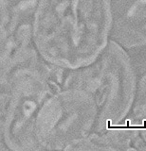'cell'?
<instances>
[{
	"instance_id": "cell-4",
	"label": "cell",
	"mask_w": 146,
	"mask_h": 151,
	"mask_svg": "<svg viewBox=\"0 0 146 151\" xmlns=\"http://www.w3.org/2000/svg\"><path fill=\"white\" fill-rule=\"evenodd\" d=\"M97 107L84 91L65 88L45 100L38 111L34 138L38 145L71 149L96 131Z\"/></svg>"
},
{
	"instance_id": "cell-6",
	"label": "cell",
	"mask_w": 146,
	"mask_h": 151,
	"mask_svg": "<svg viewBox=\"0 0 146 151\" xmlns=\"http://www.w3.org/2000/svg\"><path fill=\"white\" fill-rule=\"evenodd\" d=\"M128 126L132 129L146 127V71L137 80L134 102L129 113Z\"/></svg>"
},
{
	"instance_id": "cell-5",
	"label": "cell",
	"mask_w": 146,
	"mask_h": 151,
	"mask_svg": "<svg viewBox=\"0 0 146 151\" xmlns=\"http://www.w3.org/2000/svg\"><path fill=\"white\" fill-rule=\"evenodd\" d=\"M110 40L125 50L146 45V0H109Z\"/></svg>"
},
{
	"instance_id": "cell-1",
	"label": "cell",
	"mask_w": 146,
	"mask_h": 151,
	"mask_svg": "<svg viewBox=\"0 0 146 151\" xmlns=\"http://www.w3.org/2000/svg\"><path fill=\"white\" fill-rule=\"evenodd\" d=\"M109 0H36L31 37L46 63L65 71L90 64L110 42Z\"/></svg>"
},
{
	"instance_id": "cell-2",
	"label": "cell",
	"mask_w": 146,
	"mask_h": 151,
	"mask_svg": "<svg viewBox=\"0 0 146 151\" xmlns=\"http://www.w3.org/2000/svg\"><path fill=\"white\" fill-rule=\"evenodd\" d=\"M136 74L124 48L110 40L100 56L84 67L68 70L65 88L90 96L97 107L96 131L117 129L127 119L134 102Z\"/></svg>"
},
{
	"instance_id": "cell-3",
	"label": "cell",
	"mask_w": 146,
	"mask_h": 151,
	"mask_svg": "<svg viewBox=\"0 0 146 151\" xmlns=\"http://www.w3.org/2000/svg\"><path fill=\"white\" fill-rule=\"evenodd\" d=\"M44 63L37 57L18 66L5 81L10 88L0 96V138L10 148L35 147V120L50 87Z\"/></svg>"
}]
</instances>
